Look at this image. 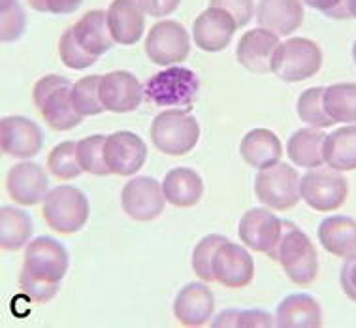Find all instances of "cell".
I'll use <instances>...</instances> for the list:
<instances>
[{
    "label": "cell",
    "instance_id": "1",
    "mask_svg": "<svg viewBox=\"0 0 356 328\" xmlns=\"http://www.w3.org/2000/svg\"><path fill=\"white\" fill-rule=\"evenodd\" d=\"M68 251L57 240L40 236L29 242L19 276L21 289L33 302H49L57 296L60 281L68 272Z\"/></svg>",
    "mask_w": 356,
    "mask_h": 328
},
{
    "label": "cell",
    "instance_id": "2",
    "mask_svg": "<svg viewBox=\"0 0 356 328\" xmlns=\"http://www.w3.org/2000/svg\"><path fill=\"white\" fill-rule=\"evenodd\" d=\"M70 79L58 74H49L36 81L33 89V100L44 121L57 132L76 129L83 121L72 100Z\"/></svg>",
    "mask_w": 356,
    "mask_h": 328
},
{
    "label": "cell",
    "instance_id": "3",
    "mask_svg": "<svg viewBox=\"0 0 356 328\" xmlns=\"http://www.w3.org/2000/svg\"><path fill=\"white\" fill-rule=\"evenodd\" d=\"M200 91V77L185 66H170L143 85V97L159 108L191 109Z\"/></svg>",
    "mask_w": 356,
    "mask_h": 328
},
{
    "label": "cell",
    "instance_id": "4",
    "mask_svg": "<svg viewBox=\"0 0 356 328\" xmlns=\"http://www.w3.org/2000/svg\"><path fill=\"white\" fill-rule=\"evenodd\" d=\"M275 263L283 266L294 285H311L318 274V253L309 236L292 221H285V232L275 253Z\"/></svg>",
    "mask_w": 356,
    "mask_h": 328
},
{
    "label": "cell",
    "instance_id": "5",
    "mask_svg": "<svg viewBox=\"0 0 356 328\" xmlns=\"http://www.w3.org/2000/svg\"><path fill=\"white\" fill-rule=\"evenodd\" d=\"M200 138V125L191 109L161 111L151 125V142L161 153L181 157L193 151Z\"/></svg>",
    "mask_w": 356,
    "mask_h": 328
},
{
    "label": "cell",
    "instance_id": "6",
    "mask_svg": "<svg viewBox=\"0 0 356 328\" xmlns=\"http://www.w3.org/2000/svg\"><path fill=\"white\" fill-rule=\"evenodd\" d=\"M42 215L58 234H76L89 221V200L78 187H53L44 200Z\"/></svg>",
    "mask_w": 356,
    "mask_h": 328
},
{
    "label": "cell",
    "instance_id": "7",
    "mask_svg": "<svg viewBox=\"0 0 356 328\" xmlns=\"http://www.w3.org/2000/svg\"><path fill=\"white\" fill-rule=\"evenodd\" d=\"M323 66V52L317 42L291 38L279 44L272 61V72L285 84H300L318 74Z\"/></svg>",
    "mask_w": 356,
    "mask_h": 328
},
{
    "label": "cell",
    "instance_id": "8",
    "mask_svg": "<svg viewBox=\"0 0 356 328\" xmlns=\"http://www.w3.org/2000/svg\"><path fill=\"white\" fill-rule=\"evenodd\" d=\"M300 174L286 162H275L273 166L259 170L254 178V194L270 210L286 212L296 206L300 194Z\"/></svg>",
    "mask_w": 356,
    "mask_h": 328
},
{
    "label": "cell",
    "instance_id": "9",
    "mask_svg": "<svg viewBox=\"0 0 356 328\" xmlns=\"http://www.w3.org/2000/svg\"><path fill=\"white\" fill-rule=\"evenodd\" d=\"M300 194L315 212L330 213L343 206L349 194V185L341 172L334 168H315L300 181Z\"/></svg>",
    "mask_w": 356,
    "mask_h": 328
},
{
    "label": "cell",
    "instance_id": "10",
    "mask_svg": "<svg viewBox=\"0 0 356 328\" xmlns=\"http://www.w3.org/2000/svg\"><path fill=\"white\" fill-rule=\"evenodd\" d=\"M191 53V38L187 29L177 21H159L151 26L145 38V55L153 65L175 66Z\"/></svg>",
    "mask_w": 356,
    "mask_h": 328
},
{
    "label": "cell",
    "instance_id": "11",
    "mask_svg": "<svg viewBox=\"0 0 356 328\" xmlns=\"http://www.w3.org/2000/svg\"><path fill=\"white\" fill-rule=\"evenodd\" d=\"M240 240L257 253L275 258L277 247L285 232V221L264 208H253L243 213L240 221Z\"/></svg>",
    "mask_w": 356,
    "mask_h": 328
},
{
    "label": "cell",
    "instance_id": "12",
    "mask_svg": "<svg viewBox=\"0 0 356 328\" xmlns=\"http://www.w3.org/2000/svg\"><path fill=\"white\" fill-rule=\"evenodd\" d=\"M121 204H123L124 213L134 221H140V223L153 221L164 212V204H166L162 183L147 175L130 180L123 187Z\"/></svg>",
    "mask_w": 356,
    "mask_h": 328
},
{
    "label": "cell",
    "instance_id": "13",
    "mask_svg": "<svg viewBox=\"0 0 356 328\" xmlns=\"http://www.w3.org/2000/svg\"><path fill=\"white\" fill-rule=\"evenodd\" d=\"M0 148H2V153L15 157V159H33L44 148V132L29 117H2L0 119Z\"/></svg>",
    "mask_w": 356,
    "mask_h": 328
},
{
    "label": "cell",
    "instance_id": "14",
    "mask_svg": "<svg viewBox=\"0 0 356 328\" xmlns=\"http://www.w3.org/2000/svg\"><path fill=\"white\" fill-rule=\"evenodd\" d=\"M254 263L243 245L225 242L213 257L215 281L227 289H243L253 281Z\"/></svg>",
    "mask_w": 356,
    "mask_h": 328
},
{
    "label": "cell",
    "instance_id": "15",
    "mask_svg": "<svg viewBox=\"0 0 356 328\" xmlns=\"http://www.w3.org/2000/svg\"><path fill=\"white\" fill-rule=\"evenodd\" d=\"M104 155L111 174L132 175L147 161V146L134 132L117 130L106 138Z\"/></svg>",
    "mask_w": 356,
    "mask_h": 328
},
{
    "label": "cell",
    "instance_id": "16",
    "mask_svg": "<svg viewBox=\"0 0 356 328\" xmlns=\"http://www.w3.org/2000/svg\"><path fill=\"white\" fill-rule=\"evenodd\" d=\"M236 31L238 25L227 10L209 6L195 19L193 38L202 52L219 53L230 45Z\"/></svg>",
    "mask_w": 356,
    "mask_h": 328
},
{
    "label": "cell",
    "instance_id": "17",
    "mask_svg": "<svg viewBox=\"0 0 356 328\" xmlns=\"http://www.w3.org/2000/svg\"><path fill=\"white\" fill-rule=\"evenodd\" d=\"M6 191L10 198L21 206H36L49 193V180L44 168L36 162H19L10 168L6 175Z\"/></svg>",
    "mask_w": 356,
    "mask_h": 328
},
{
    "label": "cell",
    "instance_id": "18",
    "mask_svg": "<svg viewBox=\"0 0 356 328\" xmlns=\"http://www.w3.org/2000/svg\"><path fill=\"white\" fill-rule=\"evenodd\" d=\"M100 97L106 111L127 114L134 111L142 104L143 87L134 74L127 70H113L102 76Z\"/></svg>",
    "mask_w": 356,
    "mask_h": 328
},
{
    "label": "cell",
    "instance_id": "19",
    "mask_svg": "<svg viewBox=\"0 0 356 328\" xmlns=\"http://www.w3.org/2000/svg\"><path fill=\"white\" fill-rule=\"evenodd\" d=\"M277 47L279 34L264 26H257L241 36L236 47V57L245 70L253 74H266L272 72V61Z\"/></svg>",
    "mask_w": 356,
    "mask_h": 328
},
{
    "label": "cell",
    "instance_id": "20",
    "mask_svg": "<svg viewBox=\"0 0 356 328\" xmlns=\"http://www.w3.org/2000/svg\"><path fill=\"white\" fill-rule=\"evenodd\" d=\"M213 292L204 283L185 285L174 300V315L183 327H204L213 317Z\"/></svg>",
    "mask_w": 356,
    "mask_h": 328
},
{
    "label": "cell",
    "instance_id": "21",
    "mask_svg": "<svg viewBox=\"0 0 356 328\" xmlns=\"http://www.w3.org/2000/svg\"><path fill=\"white\" fill-rule=\"evenodd\" d=\"M106 13L115 44L134 45L142 40L145 29V12L138 0H113Z\"/></svg>",
    "mask_w": 356,
    "mask_h": 328
},
{
    "label": "cell",
    "instance_id": "22",
    "mask_svg": "<svg viewBox=\"0 0 356 328\" xmlns=\"http://www.w3.org/2000/svg\"><path fill=\"white\" fill-rule=\"evenodd\" d=\"M304 4L302 0H260L257 8L259 26L279 34L291 36L304 23Z\"/></svg>",
    "mask_w": 356,
    "mask_h": 328
},
{
    "label": "cell",
    "instance_id": "23",
    "mask_svg": "<svg viewBox=\"0 0 356 328\" xmlns=\"http://www.w3.org/2000/svg\"><path fill=\"white\" fill-rule=\"evenodd\" d=\"M321 325V304L313 296L304 292L283 298L275 311V327L279 328H318Z\"/></svg>",
    "mask_w": 356,
    "mask_h": 328
},
{
    "label": "cell",
    "instance_id": "24",
    "mask_svg": "<svg viewBox=\"0 0 356 328\" xmlns=\"http://www.w3.org/2000/svg\"><path fill=\"white\" fill-rule=\"evenodd\" d=\"M318 242L334 257L347 258L356 253V221L347 215H330L318 223Z\"/></svg>",
    "mask_w": 356,
    "mask_h": 328
},
{
    "label": "cell",
    "instance_id": "25",
    "mask_svg": "<svg viewBox=\"0 0 356 328\" xmlns=\"http://www.w3.org/2000/svg\"><path fill=\"white\" fill-rule=\"evenodd\" d=\"M74 36L85 52L95 57H102L115 44L108 25V13L104 10H89L83 17L72 26Z\"/></svg>",
    "mask_w": 356,
    "mask_h": 328
},
{
    "label": "cell",
    "instance_id": "26",
    "mask_svg": "<svg viewBox=\"0 0 356 328\" xmlns=\"http://www.w3.org/2000/svg\"><path fill=\"white\" fill-rule=\"evenodd\" d=\"M162 191L166 202H170L172 206L193 208L200 202L204 194V181L193 168L179 166L166 174L162 181Z\"/></svg>",
    "mask_w": 356,
    "mask_h": 328
},
{
    "label": "cell",
    "instance_id": "27",
    "mask_svg": "<svg viewBox=\"0 0 356 328\" xmlns=\"http://www.w3.org/2000/svg\"><path fill=\"white\" fill-rule=\"evenodd\" d=\"M241 159L251 168L264 170L281 161V140L268 129L249 130L240 143Z\"/></svg>",
    "mask_w": 356,
    "mask_h": 328
},
{
    "label": "cell",
    "instance_id": "28",
    "mask_svg": "<svg viewBox=\"0 0 356 328\" xmlns=\"http://www.w3.org/2000/svg\"><path fill=\"white\" fill-rule=\"evenodd\" d=\"M324 140H326V134L323 132V129L305 127V129L296 130L286 143L289 159L300 168L323 166Z\"/></svg>",
    "mask_w": 356,
    "mask_h": 328
},
{
    "label": "cell",
    "instance_id": "29",
    "mask_svg": "<svg viewBox=\"0 0 356 328\" xmlns=\"http://www.w3.org/2000/svg\"><path fill=\"white\" fill-rule=\"evenodd\" d=\"M324 162L337 172L356 170V125H347L326 136Z\"/></svg>",
    "mask_w": 356,
    "mask_h": 328
},
{
    "label": "cell",
    "instance_id": "30",
    "mask_svg": "<svg viewBox=\"0 0 356 328\" xmlns=\"http://www.w3.org/2000/svg\"><path fill=\"white\" fill-rule=\"evenodd\" d=\"M33 236V219L13 206L0 208V247L4 251H17Z\"/></svg>",
    "mask_w": 356,
    "mask_h": 328
},
{
    "label": "cell",
    "instance_id": "31",
    "mask_svg": "<svg viewBox=\"0 0 356 328\" xmlns=\"http://www.w3.org/2000/svg\"><path fill=\"white\" fill-rule=\"evenodd\" d=\"M324 109L334 123H356V84H334L324 89Z\"/></svg>",
    "mask_w": 356,
    "mask_h": 328
},
{
    "label": "cell",
    "instance_id": "32",
    "mask_svg": "<svg viewBox=\"0 0 356 328\" xmlns=\"http://www.w3.org/2000/svg\"><path fill=\"white\" fill-rule=\"evenodd\" d=\"M47 168L53 174V178L63 181L76 180L81 175L83 168L78 161V142H63L51 149L47 155Z\"/></svg>",
    "mask_w": 356,
    "mask_h": 328
},
{
    "label": "cell",
    "instance_id": "33",
    "mask_svg": "<svg viewBox=\"0 0 356 328\" xmlns=\"http://www.w3.org/2000/svg\"><path fill=\"white\" fill-rule=\"evenodd\" d=\"M100 81H102V76H87L74 84L72 100L79 116L91 117L106 111L102 97H100Z\"/></svg>",
    "mask_w": 356,
    "mask_h": 328
},
{
    "label": "cell",
    "instance_id": "34",
    "mask_svg": "<svg viewBox=\"0 0 356 328\" xmlns=\"http://www.w3.org/2000/svg\"><path fill=\"white\" fill-rule=\"evenodd\" d=\"M323 95V87H311L300 95L298 102H296V111H298L300 119L315 129H330L334 125L332 117L324 109Z\"/></svg>",
    "mask_w": 356,
    "mask_h": 328
},
{
    "label": "cell",
    "instance_id": "35",
    "mask_svg": "<svg viewBox=\"0 0 356 328\" xmlns=\"http://www.w3.org/2000/svg\"><path fill=\"white\" fill-rule=\"evenodd\" d=\"M106 138H108V136L92 134L78 142V161L79 164H81V168H83V172H87V174H111L110 166H108V162H106V155H104Z\"/></svg>",
    "mask_w": 356,
    "mask_h": 328
},
{
    "label": "cell",
    "instance_id": "36",
    "mask_svg": "<svg viewBox=\"0 0 356 328\" xmlns=\"http://www.w3.org/2000/svg\"><path fill=\"white\" fill-rule=\"evenodd\" d=\"M213 328H272L275 327L268 311L260 309H227L211 322Z\"/></svg>",
    "mask_w": 356,
    "mask_h": 328
},
{
    "label": "cell",
    "instance_id": "37",
    "mask_svg": "<svg viewBox=\"0 0 356 328\" xmlns=\"http://www.w3.org/2000/svg\"><path fill=\"white\" fill-rule=\"evenodd\" d=\"M228 242L225 236H220V234H209L204 240H200L198 244H196L195 251H193V270L198 277H200L202 281H215L213 277V257L217 249H219L220 245Z\"/></svg>",
    "mask_w": 356,
    "mask_h": 328
},
{
    "label": "cell",
    "instance_id": "38",
    "mask_svg": "<svg viewBox=\"0 0 356 328\" xmlns=\"http://www.w3.org/2000/svg\"><path fill=\"white\" fill-rule=\"evenodd\" d=\"M26 29V15L19 0H0V40L15 42Z\"/></svg>",
    "mask_w": 356,
    "mask_h": 328
},
{
    "label": "cell",
    "instance_id": "39",
    "mask_svg": "<svg viewBox=\"0 0 356 328\" xmlns=\"http://www.w3.org/2000/svg\"><path fill=\"white\" fill-rule=\"evenodd\" d=\"M58 57L65 63V66L72 68V70H83V68H89L97 63V58L91 53H87L79 45V42L74 36V31L72 26H68L60 40H58Z\"/></svg>",
    "mask_w": 356,
    "mask_h": 328
},
{
    "label": "cell",
    "instance_id": "40",
    "mask_svg": "<svg viewBox=\"0 0 356 328\" xmlns=\"http://www.w3.org/2000/svg\"><path fill=\"white\" fill-rule=\"evenodd\" d=\"M209 6L227 10L236 21L238 29L249 25V21L254 17L253 0H209Z\"/></svg>",
    "mask_w": 356,
    "mask_h": 328
},
{
    "label": "cell",
    "instance_id": "41",
    "mask_svg": "<svg viewBox=\"0 0 356 328\" xmlns=\"http://www.w3.org/2000/svg\"><path fill=\"white\" fill-rule=\"evenodd\" d=\"M305 4L313 10L323 12L328 17L334 19H347L350 17L347 10V0H304Z\"/></svg>",
    "mask_w": 356,
    "mask_h": 328
},
{
    "label": "cell",
    "instance_id": "42",
    "mask_svg": "<svg viewBox=\"0 0 356 328\" xmlns=\"http://www.w3.org/2000/svg\"><path fill=\"white\" fill-rule=\"evenodd\" d=\"M339 283L345 295L349 296L353 302H356V253L345 258L341 274H339Z\"/></svg>",
    "mask_w": 356,
    "mask_h": 328
},
{
    "label": "cell",
    "instance_id": "43",
    "mask_svg": "<svg viewBox=\"0 0 356 328\" xmlns=\"http://www.w3.org/2000/svg\"><path fill=\"white\" fill-rule=\"evenodd\" d=\"M143 12L151 17H166L179 8L181 0H138Z\"/></svg>",
    "mask_w": 356,
    "mask_h": 328
},
{
    "label": "cell",
    "instance_id": "44",
    "mask_svg": "<svg viewBox=\"0 0 356 328\" xmlns=\"http://www.w3.org/2000/svg\"><path fill=\"white\" fill-rule=\"evenodd\" d=\"M83 0H46L47 12L55 13V15H68L74 13L81 6Z\"/></svg>",
    "mask_w": 356,
    "mask_h": 328
},
{
    "label": "cell",
    "instance_id": "45",
    "mask_svg": "<svg viewBox=\"0 0 356 328\" xmlns=\"http://www.w3.org/2000/svg\"><path fill=\"white\" fill-rule=\"evenodd\" d=\"M26 2H29V6L33 8V10H36V12H42V13L47 12L46 0H26Z\"/></svg>",
    "mask_w": 356,
    "mask_h": 328
},
{
    "label": "cell",
    "instance_id": "46",
    "mask_svg": "<svg viewBox=\"0 0 356 328\" xmlns=\"http://www.w3.org/2000/svg\"><path fill=\"white\" fill-rule=\"evenodd\" d=\"M347 10H349L350 17L356 19V0H347Z\"/></svg>",
    "mask_w": 356,
    "mask_h": 328
},
{
    "label": "cell",
    "instance_id": "47",
    "mask_svg": "<svg viewBox=\"0 0 356 328\" xmlns=\"http://www.w3.org/2000/svg\"><path fill=\"white\" fill-rule=\"evenodd\" d=\"M353 58H355V65H356V42L355 45H353Z\"/></svg>",
    "mask_w": 356,
    "mask_h": 328
}]
</instances>
